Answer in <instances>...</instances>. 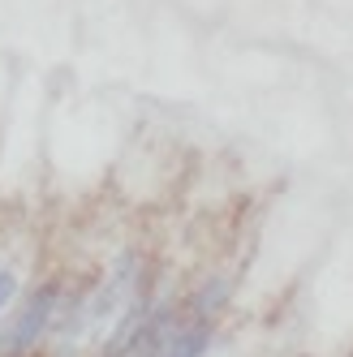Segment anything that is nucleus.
<instances>
[{
    "label": "nucleus",
    "mask_w": 353,
    "mask_h": 357,
    "mask_svg": "<svg viewBox=\"0 0 353 357\" xmlns=\"http://www.w3.org/2000/svg\"><path fill=\"white\" fill-rule=\"evenodd\" d=\"M186 323V310L181 305H151V314L142 319V327L130 336V344H125L117 357H160L164 344L181 331Z\"/></svg>",
    "instance_id": "obj_2"
},
{
    "label": "nucleus",
    "mask_w": 353,
    "mask_h": 357,
    "mask_svg": "<svg viewBox=\"0 0 353 357\" xmlns=\"http://www.w3.org/2000/svg\"><path fill=\"white\" fill-rule=\"evenodd\" d=\"M57 310H61V284L47 280V284H39L27 301L17 305L13 319L0 323V357H27L43 340V331L52 327Z\"/></svg>",
    "instance_id": "obj_1"
},
{
    "label": "nucleus",
    "mask_w": 353,
    "mask_h": 357,
    "mask_svg": "<svg viewBox=\"0 0 353 357\" xmlns=\"http://www.w3.org/2000/svg\"><path fill=\"white\" fill-rule=\"evenodd\" d=\"M13 297H17V275L9 267H0V310L13 305Z\"/></svg>",
    "instance_id": "obj_5"
},
{
    "label": "nucleus",
    "mask_w": 353,
    "mask_h": 357,
    "mask_svg": "<svg viewBox=\"0 0 353 357\" xmlns=\"http://www.w3.org/2000/svg\"><path fill=\"white\" fill-rule=\"evenodd\" d=\"M216 340V323H203V319H186L181 331L164 344L160 357H203Z\"/></svg>",
    "instance_id": "obj_3"
},
{
    "label": "nucleus",
    "mask_w": 353,
    "mask_h": 357,
    "mask_svg": "<svg viewBox=\"0 0 353 357\" xmlns=\"http://www.w3.org/2000/svg\"><path fill=\"white\" fill-rule=\"evenodd\" d=\"M229 301V280H211V284H203L194 297H190V305H181L186 310V319H203V323H211L216 314H220V305Z\"/></svg>",
    "instance_id": "obj_4"
}]
</instances>
